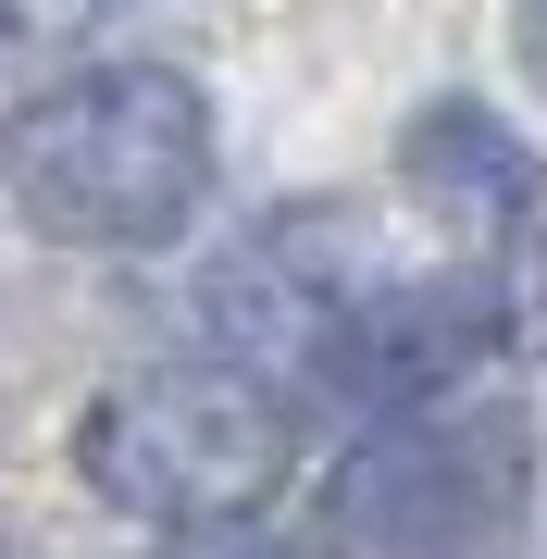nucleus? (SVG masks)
I'll return each mask as SVG.
<instances>
[{"label": "nucleus", "instance_id": "f257e3e1", "mask_svg": "<svg viewBox=\"0 0 547 559\" xmlns=\"http://www.w3.org/2000/svg\"><path fill=\"white\" fill-rule=\"evenodd\" d=\"M0 200L62 249H163L212 200V100L175 62H75L0 112Z\"/></svg>", "mask_w": 547, "mask_h": 559}, {"label": "nucleus", "instance_id": "f03ea898", "mask_svg": "<svg viewBox=\"0 0 547 559\" xmlns=\"http://www.w3.org/2000/svg\"><path fill=\"white\" fill-rule=\"evenodd\" d=\"M286 460H299V423H286L274 373H249V360H150V373L100 385L75 423L87 498L124 522H163V535L262 522Z\"/></svg>", "mask_w": 547, "mask_h": 559}, {"label": "nucleus", "instance_id": "7ed1b4c3", "mask_svg": "<svg viewBox=\"0 0 547 559\" xmlns=\"http://www.w3.org/2000/svg\"><path fill=\"white\" fill-rule=\"evenodd\" d=\"M510 498H523V423L510 411H385L361 448L336 460V535L373 559H448L486 547Z\"/></svg>", "mask_w": 547, "mask_h": 559}, {"label": "nucleus", "instance_id": "20e7f679", "mask_svg": "<svg viewBox=\"0 0 547 559\" xmlns=\"http://www.w3.org/2000/svg\"><path fill=\"white\" fill-rule=\"evenodd\" d=\"M411 200H436L448 224H473V237H510V224H535V150L510 138L498 112H424L411 124Z\"/></svg>", "mask_w": 547, "mask_h": 559}, {"label": "nucleus", "instance_id": "39448f33", "mask_svg": "<svg viewBox=\"0 0 547 559\" xmlns=\"http://www.w3.org/2000/svg\"><path fill=\"white\" fill-rule=\"evenodd\" d=\"M112 0H0V112L38 100L50 75H75V50L100 38Z\"/></svg>", "mask_w": 547, "mask_h": 559}, {"label": "nucleus", "instance_id": "423d86ee", "mask_svg": "<svg viewBox=\"0 0 547 559\" xmlns=\"http://www.w3.org/2000/svg\"><path fill=\"white\" fill-rule=\"evenodd\" d=\"M523 62H535V87H547V0H523Z\"/></svg>", "mask_w": 547, "mask_h": 559}, {"label": "nucleus", "instance_id": "0eeeda50", "mask_svg": "<svg viewBox=\"0 0 547 559\" xmlns=\"http://www.w3.org/2000/svg\"><path fill=\"white\" fill-rule=\"evenodd\" d=\"M0 559H13V547H0Z\"/></svg>", "mask_w": 547, "mask_h": 559}]
</instances>
